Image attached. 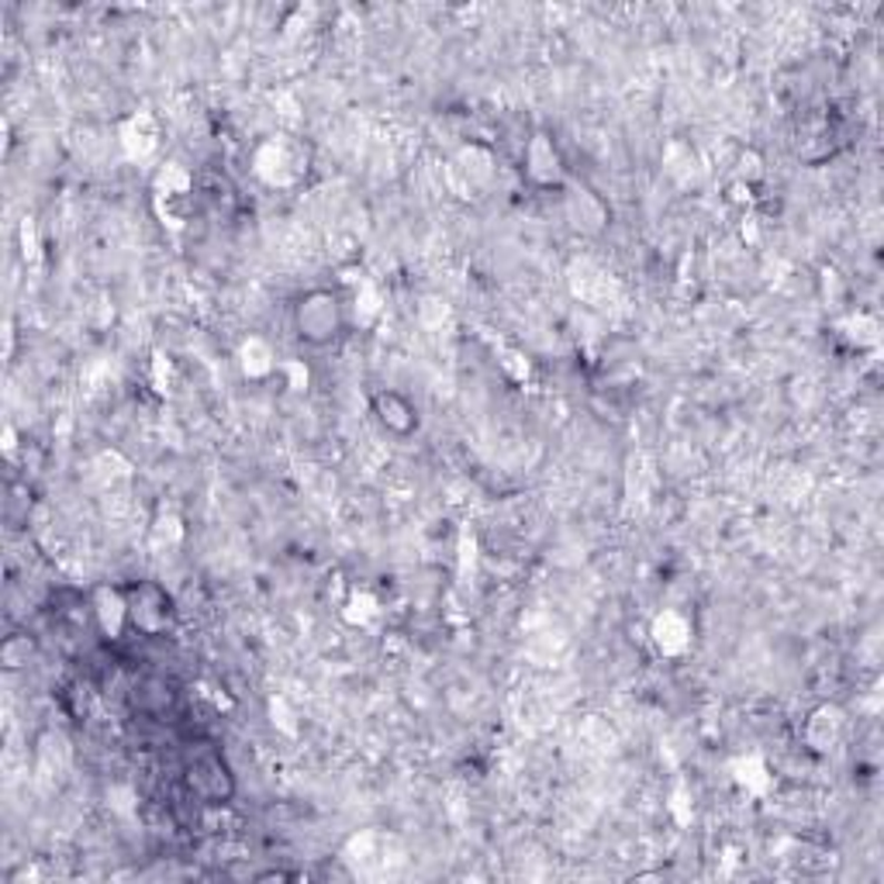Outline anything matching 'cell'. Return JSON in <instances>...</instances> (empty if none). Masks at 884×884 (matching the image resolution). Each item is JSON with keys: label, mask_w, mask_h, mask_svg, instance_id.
I'll return each mask as SVG.
<instances>
[{"label": "cell", "mask_w": 884, "mask_h": 884, "mask_svg": "<svg viewBox=\"0 0 884 884\" xmlns=\"http://www.w3.org/2000/svg\"><path fill=\"white\" fill-rule=\"evenodd\" d=\"M308 166H312V149L304 146V139H297V135H284V131L269 135V139H263L253 149V174L266 187L287 190L304 180Z\"/></svg>", "instance_id": "cell-1"}, {"label": "cell", "mask_w": 884, "mask_h": 884, "mask_svg": "<svg viewBox=\"0 0 884 884\" xmlns=\"http://www.w3.org/2000/svg\"><path fill=\"white\" fill-rule=\"evenodd\" d=\"M291 322H294V332H297L301 343L328 346V343H335L338 335H343V325H346L343 297H338L335 291H325V287L304 291L294 301Z\"/></svg>", "instance_id": "cell-2"}, {"label": "cell", "mask_w": 884, "mask_h": 884, "mask_svg": "<svg viewBox=\"0 0 884 884\" xmlns=\"http://www.w3.org/2000/svg\"><path fill=\"white\" fill-rule=\"evenodd\" d=\"M184 780H187V792L200 805H225L235 795L232 767L215 746H194L184 764Z\"/></svg>", "instance_id": "cell-3"}, {"label": "cell", "mask_w": 884, "mask_h": 884, "mask_svg": "<svg viewBox=\"0 0 884 884\" xmlns=\"http://www.w3.org/2000/svg\"><path fill=\"white\" fill-rule=\"evenodd\" d=\"M125 601H128V629H135L139 636H163L169 626H174V598L169 591L156 581H139L125 588Z\"/></svg>", "instance_id": "cell-4"}, {"label": "cell", "mask_w": 884, "mask_h": 884, "mask_svg": "<svg viewBox=\"0 0 884 884\" xmlns=\"http://www.w3.org/2000/svg\"><path fill=\"white\" fill-rule=\"evenodd\" d=\"M156 208L174 228H184L190 222V215H194V177L180 163H166L156 174Z\"/></svg>", "instance_id": "cell-5"}, {"label": "cell", "mask_w": 884, "mask_h": 884, "mask_svg": "<svg viewBox=\"0 0 884 884\" xmlns=\"http://www.w3.org/2000/svg\"><path fill=\"white\" fill-rule=\"evenodd\" d=\"M370 407H373V419L381 422V429L394 439H407L419 429V407L401 391H377L370 397Z\"/></svg>", "instance_id": "cell-6"}, {"label": "cell", "mask_w": 884, "mask_h": 884, "mask_svg": "<svg viewBox=\"0 0 884 884\" xmlns=\"http://www.w3.org/2000/svg\"><path fill=\"white\" fill-rule=\"evenodd\" d=\"M526 177L536 187H563V159L550 135H532L526 146Z\"/></svg>", "instance_id": "cell-7"}, {"label": "cell", "mask_w": 884, "mask_h": 884, "mask_svg": "<svg viewBox=\"0 0 884 884\" xmlns=\"http://www.w3.org/2000/svg\"><path fill=\"white\" fill-rule=\"evenodd\" d=\"M118 146L128 159H149L159 149V125L149 111H135L118 128Z\"/></svg>", "instance_id": "cell-8"}, {"label": "cell", "mask_w": 884, "mask_h": 884, "mask_svg": "<svg viewBox=\"0 0 884 884\" xmlns=\"http://www.w3.org/2000/svg\"><path fill=\"white\" fill-rule=\"evenodd\" d=\"M563 208H567V218L577 232H588V235H598L605 225H608V208L601 204V197L581 184H573L567 200H563Z\"/></svg>", "instance_id": "cell-9"}, {"label": "cell", "mask_w": 884, "mask_h": 884, "mask_svg": "<svg viewBox=\"0 0 884 884\" xmlns=\"http://www.w3.org/2000/svg\"><path fill=\"white\" fill-rule=\"evenodd\" d=\"M94 619L108 639H118L128 629V601H125V588H97L94 591Z\"/></svg>", "instance_id": "cell-10"}, {"label": "cell", "mask_w": 884, "mask_h": 884, "mask_svg": "<svg viewBox=\"0 0 884 884\" xmlns=\"http://www.w3.org/2000/svg\"><path fill=\"white\" fill-rule=\"evenodd\" d=\"M650 636H654L657 650L664 657H681L691 646L695 629H691V622L681 616V611H660V616L654 619V626H650Z\"/></svg>", "instance_id": "cell-11"}, {"label": "cell", "mask_w": 884, "mask_h": 884, "mask_svg": "<svg viewBox=\"0 0 884 884\" xmlns=\"http://www.w3.org/2000/svg\"><path fill=\"white\" fill-rule=\"evenodd\" d=\"M843 736V711L836 705H819L805 723V743L815 754H829Z\"/></svg>", "instance_id": "cell-12"}, {"label": "cell", "mask_w": 884, "mask_h": 884, "mask_svg": "<svg viewBox=\"0 0 884 884\" xmlns=\"http://www.w3.org/2000/svg\"><path fill=\"white\" fill-rule=\"evenodd\" d=\"M239 366H243V373L249 381H266L269 373L281 370L274 346H269L266 338H259V335H249L246 343L239 346Z\"/></svg>", "instance_id": "cell-13"}, {"label": "cell", "mask_w": 884, "mask_h": 884, "mask_svg": "<svg viewBox=\"0 0 884 884\" xmlns=\"http://www.w3.org/2000/svg\"><path fill=\"white\" fill-rule=\"evenodd\" d=\"M31 657H36V639L24 632L8 636L4 646H0V664H4V670H24Z\"/></svg>", "instance_id": "cell-14"}, {"label": "cell", "mask_w": 884, "mask_h": 884, "mask_svg": "<svg viewBox=\"0 0 884 884\" xmlns=\"http://www.w3.org/2000/svg\"><path fill=\"white\" fill-rule=\"evenodd\" d=\"M460 174H466V180H488L491 177V153L481 146H470L460 153Z\"/></svg>", "instance_id": "cell-15"}, {"label": "cell", "mask_w": 884, "mask_h": 884, "mask_svg": "<svg viewBox=\"0 0 884 884\" xmlns=\"http://www.w3.org/2000/svg\"><path fill=\"white\" fill-rule=\"evenodd\" d=\"M184 539V526L177 515H159L156 526H153V542L156 547H177V542Z\"/></svg>", "instance_id": "cell-16"}, {"label": "cell", "mask_w": 884, "mask_h": 884, "mask_svg": "<svg viewBox=\"0 0 884 884\" xmlns=\"http://www.w3.org/2000/svg\"><path fill=\"white\" fill-rule=\"evenodd\" d=\"M373 616H377V601H373L366 591H356V595L350 598V605H346V619L356 622V626H366Z\"/></svg>", "instance_id": "cell-17"}, {"label": "cell", "mask_w": 884, "mask_h": 884, "mask_svg": "<svg viewBox=\"0 0 884 884\" xmlns=\"http://www.w3.org/2000/svg\"><path fill=\"white\" fill-rule=\"evenodd\" d=\"M277 373H284V381H287V387H291V391H304V387H308V377H312L308 366L297 363V360H287V363H281V370H277Z\"/></svg>", "instance_id": "cell-18"}]
</instances>
